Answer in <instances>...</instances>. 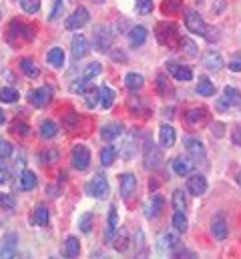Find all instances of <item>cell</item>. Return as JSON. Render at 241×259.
Returning a JSON list of instances; mask_svg holds the SVG:
<instances>
[{
	"mask_svg": "<svg viewBox=\"0 0 241 259\" xmlns=\"http://www.w3.org/2000/svg\"><path fill=\"white\" fill-rule=\"evenodd\" d=\"M92 44H94L96 50H101V53H107V50H111L113 36H111V32H109V28L96 26V28H94V34H92Z\"/></svg>",
	"mask_w": 241,
	"mask_h": 259,
	"instance_id": "obj_5",
	"label": "cell"
},
{
	"mask_svg": "<svg viewBox=\"0 0 241 259\" xmlns=\"http://www.w3.org/2000/svg\"><path fill=\"white\" fill-rule=\"evenodd\" d=\"M179 46H181V53H183L185 57H189V59H193V57H197V44L193 42L191 38H181Z\"/></svg>",
	"mask_w": 241,
	"mask_h": 259,
	"instance_id": "obj_35",
	"label": "cell"
},
{
	"mask_svg": "<svg viewBox=\"0 0 241 259\" xmlns=\"http://www.w3.org/2000/svg\"><path fill=\"white\" fill-rule=\"evenodd\" d=\"M48 221H51V215H48V209H46L44 205H36V207H34V213H32V223H34V225L44 227V225H48Z\"/></svg>",
	"mask_w": 241,
	"mask_h": 259,
	"instance_id": "obj_23",
	"label": "cell"
},
{
	"mask_svg": "<svg viewBox=\"0 0 241 259\" xmlns=\"http://www.w3.org/2000/svg\"><path fill=\"white\" fill-rule=\"evenodd\" d=\"M183 8L181 0H165L163 2V12H179Z\"/></svg>",
	"mask_w": 241,
	"mask_h": 259,
	"instance_id": "obj_48",
	"label": "cell"
},
{
	"mask_svg": "<svg viewBox=\"0 0 241 259\" xmlns=\"http://www.w3.org/2000/svg\"><path fill=\"white\" fill-rule=\"evenodd\" d=\"M203 65H205V69L217 73L223 67V59H221V55L217 53V50H207V53L203 55Z\"/></svg>",
	"mask_w": 241,
	"mask_h": 259,
	"instance_id": "obj_18",
	"label": "cell"
},
{
	"mask_svg": "<svg viewBox=\"0 0 241 259\" xmlns=\"http://www.w3.org/2000/svg\"><path fill=\"white\" fill-rule=\"evenodd\" d=\"M0 207H2V209H14V207H16L14 197L6 195V193H0Z\"/></svg>",
	"mask_w": 241,
	"mask_h": 259,
	"instance_id": "obj_49",
	"label": "cell"
},
{
	"mask_svg": "<svg viewBox=\"0 0 241 259\" xmlns=\"http://www.w3.org/2000/svg\"><path fill=\"white\" fill-rule=\"evenodd\" d=\"M20 71L28 77V79H38L40 77V69L32 59H22L20 61Z\"/></svg>",
	"mask_w": 241,
	"mask_h": 259,
	"instance_id": "obj_26",
	"label": "cell"
},
{
	"mask_svg": "<svg viewBox=\"0 0 241 259\" xmlns=\"http://www.w3.org/2000/svg\"><path fill=\"white\" fill-rule=\"evenodd\" d=\"M101 100V88H88L86 92H84V105L88 107V109H92V107H96V102Z\"/></svg>",
	"mask_w": 241,
	"mask_h": 259,
	"instance_id": "obj_36",
	"label": "cell"
},
{
	"mask_svg": "<svg viewBox=\"0 0 241 259\" xmlns=\"http://www.w3.org/2000/svg\"><path fill=\"white\" fill-rule=\"evenodd\" d=\"M119 189H121L123 199H131V197H133V193L137 191V177H135L133 173H125V175H121Z\"/></svg>",
	"mask_w": 241,
	"mask_h": 259,
	"instance_id": "obj_14",
	"label": "cell"
},
{
	"mask_svg": "<svg viewBox=\"0 0 241 259\" xmlns=\"http://www.w3.org/2000/svg\"><path fill=\"white\" fill-rule=\"evenodd\" d=\"M205 117H207V111H205V109H193V111H189V113L185 115V123L191 125V127H195V125H199L201 121H205Z\"/></svg>",
	"mask_w": 241,
	"mask_h": 259,
	"instance_id": "obj_29",
	"label": "cell"
},
{
	"mask_svg": "<svg viewBox=\"0 0 241 259\" xmlns=\"http://www.w3.org/2000/svg\"><path fill=\"white\" fill-rule=\"evenodd\" d=\"M135 6H137V12L145 16V14H149L153 10V0H137Z\"/></svg>",
	"mask_w": 241,
	"mask_h": 259,
	"instance_id": "obj_47",
	"label": "cell"
},
{
	"mask_svg": "<svg viewBox=\"0 0 241 259\" xmlns=\"http://www.w3.org/2000/svg\"><path fill=\"white\" fill-rule=\"evenodd\" d=\"M18 247V235L16 233H6L0 241V257H14Z\"/></svg>",
	"mask_w": 241,
	"mask_h": 259,
	"instance_id": "obj_12",
	"label": "cell"
},
{
	"mask_svg": "<svg viewBox=\"0 0 241 259\" xmlns=\"http://www.w3.org/2000/svg\"><path fill=\"white\" fill-rule=\"evenodd\" d=\"M12 129H14V133L20 135V137H26V135H28V125H26L24 121H18V119H16V121L12 123Z\"/></svg>",
	"mask_w": 241,
	"mask_h": 259,
	"instance_id": "obj_54",
	"label": "cell"
},
{
	"mask_svg": "<svg viewBox=\"0 0 241 259\" xmlns=\"http://www.w3.org/2000/svg\"><path fill=\"white\" fill-rule=\"evenodd\" d=\"M211 233H213V237L219 239V241H223V239L227 237V223H225V219H223L221 215L213 217V221H211Z\"/></svg>",
	"mask_w": 241,
	"mask_h": 259,
	"instance_id": "obj_22",
	"label": "cell"
},
{
	"mask_svg": "<svg viewBox=\"0 0 241 259\" xmlns=\"http://www.w3.org/2000/svg\"><path fill=\"white\" fill-rule=\"evenodd\" d=\"M88 88H90V79H88V77L77 79V81L71 85V90H73V92H77V94H84Z\"/></svg>",
	"mask_w": 241,
	"mask_h": 259,
	"instance_id": "obj_40",
	"label": "cell"
},
{
	"mask_svg": "<svg viewBox=\"0 0 241 259\" xmlns=\"http://www.w3.org/2000/svg\"><path fill=\"white\" fill-rule=\"evenodd\" d=\"M219 36H221V34H219V28H215V26H207V32H205L203 38H205L207 42H217Z\"/></svg>",
	"mask_w": 241,
	"mask_h": 259,
	"instance_id": "obj_55",
	"label": "cell"
},
{
	"mask_svg": "<svg viewBox=\"0 0 241 259\" xmlns=\"http://www.w3.org/2000/svg\"><path fill=\"white\" fill-rule=\"evenodd\" d=\"M163 205H165V201H163L161 195H153V197H149L147 203H145V217H149V219L159 217L161 211H163Z\"/></svg>",
	"mask_w": 241,
	"mask_h": 259,
	"instance_id": "obj_10",
	"label": "cell"
},
{
	"mask_svg": "<svg viewBox=\"0 0 241 259\" xmlns=\"http://www.w3.org/2000/svg\"><path fill=\"white\" fill-rule=\"evenodd\" d=\"M175 139H177V135H175V129L171 127V125H163L161 129H159V143L163 145V147H173L175 145Z\"/></svg>",
	"mask_w": 241,
	"mask_h": 259,
	"instance_id": "obj_21",
	"label": "cell"
},
{
	"mask_svg": "<svg viewBox=\"0 0 241 259\" xmlns=\"http://www.w3.org/2000/svg\"><path fill=\"white\" fill-rule=\"evenodd\" d=\"M211 133H213L215 137H223V123H215V125H211Z\"/></svg>",
	"mask_w": 241,
	"mask_h": 259,
	"instance_id": "obj_59",
	"label": "cell"
},
{
	"mask_svg": "<svg viewBox=\"0 0 241 259\" xmlns=\"http://www.w3.org/2000/svg\"><path fill=\"white\" fill-rule=\"evenodd\" d=\"M113 102H115V92H113L109 86H103V88H101V105H103L105 109H111Z\"/></svg>",
	"mask_w": 241,
	"mask_h": 259,
	"instance_id": "obj_41",
	"label": "cell"
},
{
	"mask_svg": "<svg viewBox=\"0 0 241 259\" xmlns=\"http://www.w3.org/2000/svg\"><path fill=\"white\" fill-rule=\"evenodd\" d=\"M147 28L145 26H133L131 30H129V42H131V46H141V44H145V40H147Z\"/></svg>",
	"mask_w": 241,
	"mask_h": 259,
	"instance_id": "obj_20",
	"label": "cell"
},
{
	"mask_svg": "<svg viewBox=\"0 0 241 259\" xmlns=\"http://www.w3.org/2000/svg\"><path fill=\"white\" fill-rule=\"evenodd\" d=\"M63 253H65V257H77V255L80 253V243H79V239H77V237H69V239L65 241Z\"/></svg>",
	"mask_w": 241,
	"mask_h": 259,
	"instance_id": "obj_34",
	"label": "cell"
},
{
	"mask_svg": "<svg viewBox=\"0 0 241 259\" xmlns=\"http://www.w3.org/2000/svg\"><path fill=\"white\" fill-rule=\"evenodd\" d=\"M121 135H123V125H119V123H109V125H105L101 129V137L105 141H113V139H117Z\"/></svg>",
	"mask_w": 241,
	"mask_h": 259,
	"instance_id": "obj_24",
	"label": "cell"
},
{
	"mask_svg": "<svg viewBox=\"0 0 241 259\" xmlns=\"http://www.w3.org/2000/svg\"><path fill=\"white\" fill-rule=\"evenodd\" d=\"M177 245H179V239H177L175 233H165V235H163V239H161V249H167V247H169V249L173 251Z\"/></svg>",
	"mask_w": 241,
	"mask_h": 259,
	"instance_id": "obj_45",
	"label": "cell"
},
{
	"mask_svg": "<svg viewBox=\"0 0 241 259\" xmlns=\"http://www.w3.org/2000/svg\"><path fill=\"white\" fill-rule=\"evenodd\" d=\"M117 227H119V219H117V207L111 205V211H109V219H107V231H105V239L113 241L117 235Z\"/></svg>",
	"mask_w": 241,
	"mask_h": 259,
	"instance_id": "obj_19",
	"label": "cell"
},
{
	"mask_svg": "<svg viewBox=\"0 0 241 259\" xmlns=\"http://www.w3.org/2000/svg\"><path fill=\"white\" fill-rule=\"evenodd\" d=\"M38 163H42V165H51V163H57L59 161V151H44V153H40L38 155Z\"/></svg>",
	"mask_w": 241,
	"mask_h": 259,
	"instance_id": "obj_44",
	"label": "cell"
},
{
	"mask_svg": "<svg viewBox=\"0 0 241 259\" xmlns=\"http://www.w3.org/2000/svg\"><path fill=\"white\" fill-rule=\"evenodd\" d=\"M175 36H177V26H175L173 22H161V24L157 26V40H159L161 44L171 46L173 40H175Z\"/></svg>",
	"mask_w": 241,
	"mask_h": 259,
	"instance_id": "obj_9",
	"label": "cell"
},
{
	"mask_svg": "<svg viewBox=\"0 0 241 259\" xmlns=\"http://www.w3.org/2000/svg\"><path fill=\"white\" fill-rule=\"evenodd\" d=\"M191 169H193V163L189 161V159H183V157H177L175 161H173V171L177 173V175H189L191 173Z\"/></svg>",
	"mask_w": 241,
	"mask_h": 259,
	"instance_id": "obj_31",
	"label": "cell"
},
{
	"mask_svg": "<svg viewBox=\"0 0 241 259\" xmlns=\"http://www.w3.org/2000/svg\"><path fill=\"white\" fill-rule=\"evenodd\" d=\"M65 127L71 129V131L79 127V115H77L75 111H69V113L65 115Z\"/></svg>",
	"mask_w": 241,
	"mask_h": 259,
	"instance_id": "obj_50",
	"label": "cell"
},
{
	"mask_svg": "<svg viewBox=\"0 0 241 259\" xmlns=\"http://www.w3.org/2000/svg\"><path fill=\"white\" fill-rule=\"evenodd\" d=\"M51 98H53V90H51V86H38V88L30 90V94H28L30 105H34V107H38V109L46 107L48 102H51Z\"/></svg>",
	"mask_w": 241,
	"mask_h": 259,
	"instance_id": "obj_6",
	"label": "cell"
},
{
	"mask_svg": "<svg viewBox=\"0 0 241 259\" xmlns=\"http://www.w3.org/2000/svg\"><path fill=\"white\" fill-rule=\"evenodd\" d=\"M20 98L18 90L14 86H0V100L2 102H8V105H12V102H16Z\"/></svg>",
	"mask_w": 241,
	"mask_h": 259,
	"instance_id": "obj_30",
	"label": "cell"
},
{
	"mask_svg": "<svg viewBox=\"0 0 241 259\" xmlns=\"http://www.w3.org/2000/svg\"><path fill=\"white\" fill-rule=\"evenodd\" d=\"M71 165L77 171H84L90 165V151L84 145H75L71 151Z\"/></svg>",
	"mask_w": 241,
	"mask_h": 259,
	"instance_id": "obj_1",
	"label": "cell"
},
{
	"mask_svg": "<svg viewBox=\"0 0 241 259\" xmlns=\"http://www.w3.org/2000/svg\"><path fill=\"white\" fill-rule=\"evenodd\" d=\"M20 187H22L24 191L34 189V187H36V175H34L32 171H22V173H20Z\"/></svg>",
	"mask_w": 241,
	"mask_h": 259,
	"instance_id": "obj_38",
	"label": "cell"
},
{
	"mask_svg": "<svg viewBox=\"0 0 241 259\" xmlns=\"http://www.w3.org/2000/svg\"><path fill=\"white\" fill-rule=\"evenodd\" d=\"M48 195H51V197H59V195H61V189H59V187H48Z\"/></svg>",
	"mask_w": 241,
	"mask_h": 259,
	"instance_id": "obj_60",
	"label": "cell"
},
{
	"mask_svg": "<svg viewBox=\"0 0 241 259\" xmlns=\"http://www.w3.org/2000/svg\"><path fill=\"white\" fill-rule=\"evenodd\" d=\"M231 141H233V145H237V147H241V125H237V127L233 129V135H231Z\"/></svg>",
	"mask_w": 241,
	"mask_h": 259,
	"instance_id": "obj_58",
	"label": "cell"
},
{
	"mask_svg": "<svg viewBox=\"0 0 241 259\" xmlns=\"http://www.w3.org/2000/svg\"><path fill=\"white\" fill-rule=\"evenodd\" d=\"M143 85H145L143 75H139V73H127L125 75V86L129 90H139V88H143Z\"/></svg>",
	"mask_w": 241,
	"mask_h": 259,
	"instance_id": "obj_27",
	"label": "cell"
},
{
	"mask_svg": "<svg viewBox=\"0 0 241 259\" xmlns=\"http://www.w3.org/2000/svg\"><path fill=\"white\" fill-rule=\"evenodd\" d=\"M101 71H103L101 63H90V65H86V69H84V77L92 79V77H96V75H101Z\"/></svg>",
	"mask_w": 241,
	"mask_h": 259,
	"instance_id": "obj_53",
	"label": "cell"
},
{
	"mask_svg": "<svg viewBox=\"0 0 241 259\" xmlns=\"http://www.w3.org/2000/svg\"><path fill=\"white\" fill-rule=\"evenodd\" d=\"M40 137L42 139H53V137H57V133H59V127H57V123L55 121H51V119H46V121H42L40 123Z\"/></svg>",
	"mask_w": 241,
	"mask_h": 259,
	"instance_id": "obj_28",
	"label": "cell"
},
{
	"mask_svg": "<svg viewBox=\"0 0 241 259\" xmlns=\"http://www.w3.org/2000/svg\"><path fill=\"white\" fill-rule=\"evenodd\" d=\"M165 69H167V73L171 75V77H175L177 81H191L193 79V73H191V69L189 67H185V65H179V63H175V61H169L167 65H165Z\"/></svg>",
	"mask_w": 241,
	"mask_h": 259,
	"instance_id": "obj_11",
	"label": "cell"
},
{
	"mask_svg": "<svg viewBox=\"0 0 241 259\" xmlns=\"http://www.w3.org/2000/svg\"><path fill=\"white\" fill-rule=\"evenodd\" d=\"M229 71L231 73H241V55H233L229 61Z\"/></svg>",
	"mask_w": 241,
	"mask_h": 259,
	"instance_id": "obj_56",
	"label": "cell"
},
{
	"mask_svg": "<svg viewBox=\"0 0 241 259\" xmlns=\"http://www.w3.org/2000/svg\"><path fill=\"white\" fill-rule=\"evenodd\" d=\"M187 191L191 193V195H195V197H199V195H203L205 191H207V179L203 177V175H191L189 179H187Z\"/></svg>",
	"mask_w": 241,
	"mask_h": 259,
	"instance_id": "obj_13",
	"label": "cell"
},
{
	"mask_svg": "<svg viewBox=\"0 0 241 259\" xmlns=\"http://www.w3.org/2000/svg\"><path fill=\"white\" fill-rule=\"evenodd\" d=\"M86 195H90V197H94V199H103V197H107V193H109V183H107V179L103 177V175H94L88 183H86Z\"/></svg>",
	"mask_w": 241,
	"mask_h": 259,
	"instance_id": "obj_3",
	"label": "cell"
},
{
	"mask_svg": "<svg viewBox=\"0 0 241 259\" xmlns=\"http://www.w3.org/2000/svg\"><path fill=\"white\" fill-rule=\"evenodd\" d=\"M143 161H145V167L147 169H157L163 161V155H161V149L155 145V143H147L145 145V151H143Z\"/></svg>",
	"mask_w": 241,
	"mask_h": 259,
	"instance_id": "obj_4",
	"label": "cell"
},
{
	"mask_svg": "<svg viewBox=\"0 0 241 259\" xmlns=\"http://www.w3.org/2000/svg\"><path fill=\"white\" fill-rule=\"evenodd\" d=\"M115 159H117V149L111 147V145H107V147L101 151V163H103L105 167H109V165L115 163Z\"/></svg>",
	"mask_w": 241,
	"mask_h": 259,
	"instance_id": "obj_37",
	"label": "cell"
},
{
	"mask_svg": "<svg viewBox=\"0 0 241 259\" xmlns=\"http://www.w3.org/2000/svg\"><path fill=\"white\" fill-rule=\"evenodd\" d=\"M197 92L201 96H213L215 94V85L207 79V77H201L199 83H197Z\"/></svg>",
	"mask_w": 241,
	"mask_h": 259,
	"instance_id": "obj_33",
	"label": "cell"
},
{
	"mask_svg": "<svg viewBox=\"0 0 241 259\" xmlns=\"http://www.w3.org/2000/svg\"><path fill=\"white\" fill-rule=\"evenodd\" d=\"M2 123H4V113L0 111V125H2Z\"/></svg>",
	"mask_w": 241,
	"mask_h": 259,
	"instance_id": "obj_61",
	"label": "cell"
},
{
	"mask_svg": "<svg viewBox=\"0 0 241 259\" xmlns=\"http://www.w3.org/2000/svg\"><path fill=\"white\" fill-rule=\"evenodd\" d=\"M113 241H115L113 245H115V249H117V251H121V253H123V251H127V247H129V233H127V229H121V231L115 235V239H113Z\"/></svg>",
	"mask_w": 241,
	"mask_h": 259,
	"instance_id": "obj_39",
	"label": "cell"
},
{
	"mask_svg": "<svg viewBox=\"0 0 241 259\" xmlns=\"http://www.w3.org/2000/svg\"><path fill=\"white\" fill-rule=\"evenodd\" d=\"M28 28H30V26H26V24H22V22H18V20H12V24H10V28H8V34H6L8 42H10L12 46H16V44H18V36H20L22 40H28V38L24 36V32H26Z\"/></svg>",
	"mask_w": 241,
	"mask_h": 259,
	"instance_id": "obj_17",
	"label": "cell"
},
{
	"mask_svg": "<svg viewBox=\"0 0 241 259\" xmlns=\"http://www.w3.org/2000/svg\"><path fill=\"white\" fill-rule=\"evenodd\" d=\"M46 61H48V65L51 67H55V69H61L63 65H65V53H63V48H51L48 50V55H46Z\"/></svg>",
	"mask_w": 241,
	"mask_h": 259,
	"instance_id": "obj_25",
	"label": "cell"
},
{
	"mask_svg": "<svg viewBox=\"0 0 241 259\" xmlns=\"http://www.w3.org/2000/svg\"><path fill=\"white\" fill-rule=\"evenodd\" d=\"M71 53L75 59H84L86 53H88V42L82 34H75L73 40H71Z\"/></svg>",
	"mask_w": 241,
	"mask_h": 259,
	"instance_id": "obj_15",
	"label": "cell"
},
{
	"mask_svg": "<svg viewBox=\"0 0 241 259\" xmlns=\"http://www.w3.org/2000/svg\"><path fill=\"white\" fill-rule=\"evenodd\" d=\"M183 145H185V151L191 155L193 159H203V157H205V147H203V143H201L199 139L187 137Z\"/></svg>",
	"mask_w": 241,
	"mask_h": 259,
	"instance_id": "obj_16",
	"label": "cell"
},
{
	"mask_svg": "<svg viewBox=\"0 0 241 259\" xmlns=\"http://www.w3.org/2000/svg\"><path fill=\"white\" fill-rule=\"evenodd\" d=\"M79 227H80L82 233H88V231L92 229V215H90V213H84V215L80 217V221H79Z\"/></svg>",
	"mask_w": 241,
	"mask_h": 259,
	"instance_id": "obj_52",
	"label": "cell"
},
{
	"mask_svg": "<svg viewBox=\"0 0 241 259\" xmlns=\"http://www.w3.org/2000/svg\"><path fill=\"white\" fill-rule=\"evenodd\" d=\"M237 183H239V187H241V171L237 173Z\"/></svg>",
	"mask_w": 241,
	"mask_h": 259,
	"instance_id": "obj_62",
	"label": "cell"
},
{
	"mask_svg": "<svg viewBox=\"0 0 241 259\" xmlns=\"http://www.w3.org/2000/svg\"><path fill=\"white\" fill-rule=\"evenodd\" d=\"M12 155V145L0 137V159H8Z\"/></svg>",
	"mask_w": 241,
	"mask_h": 259,
	"instance_id": "obj_51",
	"label": "cell"
},
{
	"mask_svg": "<svg viewBox=\"0 0 241 259\" xmlns=\"http://www.w3.org/2000/svg\"><path fill=\"white\" fill-rule=\"evenodd\" d=\"M157 90L161 96H171L175 90H173V85L169 83V79L165 75H157Z\"/></svg>",
	"mask_w": 241,
	"mask_h": 259,
	"instance_id": "obj_32",
	"label": "cell"
},
{
	"mask_svg": "<svg viewBox=\"0 0 241 259\" xmlns=\"http://www.w3.org/2000/svg\"><path fill=\"white\" fill-rule=\"evenodd\" d=\"M8 181H10V171H8V167L2 161H0V185H4Z\"/></svg>",
	"mask_w": 241,
	"mask_h": 259,
	"instance_id": "obj_57",
	"label": "cell"
},
{
	"mask_svg": "<svg viewBox=\"0 0 241 259\" xmlns=\"http://www.w3.org/2000/svg\"><path fill=\"white\" fill-rule=\"evenodd\" d=\"M86 22H88V10H86L84 6H79V8L65 20V28H67V30H79V28H82Z\"/></svg>",
	"mask_w": 241,
	"mask_h": 259,
	"instance_id": "obj_8",
	"label": "cell"
},
{
	"mask_svg": "<svg viewBox=\"0 0 241 259\" xmlns=\"http://www.w3.org/2000/svg\"><path fill=\"white\" fill-rule=\"evenodd\" d=\"M185 26L189 32L199 34V36H205V32H207V24L203 22L201 14L197 10H191V8L185 10Z\"/></svg>",
	"mask_w": 241,
	"mask_h": 259,
	"instance_id": "obj_2",
	"label": "cell"
},
{
	"mask_svg": "<svg viewBox=\"0 0 241 259\" xmlns=\"http://www.w3.org/2000/svg\"><path fill=\"white\" fill-rule=\"evenodd\" d=\"M18 2H20V8L28 14H34L40 8V0H18Z\"/></svg>",
	"mask_w": 241,
	"mask_h": 259,
	"instance_id": "obj_46",
	"label": "cell"
},
{
	"mask_svg": "<svg viewBox=\"0 0 241 259\" xmlns=\"http://www.w3.org/2000/svg\"><path fill=\"white\" fill-rule=\"evenodd\" d=\"M173 225H175V229H177V231H181V233H185V231H187L189 223H187V217H185V213H183V211H177V213L173 215Z\"/></svg>",
	"mask_w": 241,
	"mask_h": 259,
	"instance_id": "obj_43",
	"label": "cell"
},
{
	"mask_svg": "<svg viewBox=\"0 0 241 259\" xmlns=\"http://www.w3.org/2000/svg\"><path fill=\"white\" fill-rule=\"evenodd\" d=\"M239 102H241V92H239L235 86H225V88H223V96L219 98L217 107H219L221 111H225V109L237 107Z\"/></svg>",
	"mask_w": 241,
	"mask_h": 259,
	"instance_id": "obj_7",
	"label": "cell"
},
{
	"mask_svg": "<svg viewBox=\"0 0 241 259\" xmlns=\"http://www.w3.org/2000/svg\"><path fill=\"white\" fill-rule=\"evenodd\" d=\"M92 2H96V4H99V2H103V0H92Z\"/></svg>",
	"mask_w": 241,
	"mask_h": 259,
	"instance_id": "obj_63",
	"label": "cell"
},
{
	"mask_svg": "<svg viewBox=\"0 0 241 259\" xmlns=\"http://www.w3.org/2000/svg\"><path fill=\"white\" fill-rule=\"evenodd\" d=\"M173 207L177 211H183L185 213V209H187V199H185V193L181 191V189H177L175 193H173Z\"/></svg>",
	"mask_w": 241,
	"mask_h": 259,
	"instance_id": "obj_42",
	"label": "cell"
}]
</instances>
